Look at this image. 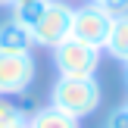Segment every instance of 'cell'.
I'll return each mask as SVG.
<instances>
[{
    "label": "cell",
    "instance_id": "cell-8",
    "mask_svg": "<svg viewBox=\"0 0 128 128\" xmlns=\"http://www.w3.org/2000/svg\"><path fill=\"white\" fill-rule=\"evenodd\" d=\"M28 128H81L78 119L60 112L56 106H41L28 116Z\"/></svg>",
    "mask_w": 128,
    "mask_h": 128
},
{
    "label": "cell",
    "instance_id": "cell-3",
    "mask_svg": "<svg viewBox=\"0 0 128 128\" xmlns=\"http://www.w3.org/2000/svg\"><path fill=\"white\" fill-rule=\"evenodd\" d=\"M72 12H75V6H69L66 0H47L44 12L28 28L34 47H50L53 50L60 41H66L69 31H72Z\"/></svg>",
    "mask_w": 128,
    "mask_h": 128
},
{
    "label": "cell",
    "instance_id": "cell-11",
    "mask_svg": "<svg viewBox=\"0 0 128 128\" xmlns=\"http://www.w3.org/2000/svg\"><path fill=\"white\" fill-rule=\"evenodd\" d=\"M106 128H128V103L125 106H116L106 119Z\"/></svg>",
    "mask_w": 128,
    "mask_h": 128
},
{
    "label": "cell",
    "instance_id": "cell-9",
    "mask_svg": "<svg viewBox=\"0 0 128 128\" xmlns=\"http://www.w3.org/2000/svg\"><path fill=\"white\" fill-rule=\"evenodd\" d=\"M19 119H25L22 106H16L10 97H0V128H10L12 122H19Z\"/></svg>",
    "mask_w": 128,
    "mask_h": 128
},
{
    "label": "cell",
    "instance_id": "cell-2",
    "mask_svg": "<svg viewBox=\"0 0 128 128\" xmlns=\"http://www.w3.org/2000/svg\"><path fill=\"white\" fill-rule=\"evenodd\" d=\"M100 53L103 50L81 44L75 38H66L53 47V66L60 72V78H97Z\"/></svg>",
    "mask_w": 128,
    "mask_h": 128
},
{
    "label": "cell",
    "instance_id": "cell-5",
    "mask_svg": "<svg viewBox=\"0 0 128 128\" xmlns=\"http://www.w3.org/2000/svg\"><path fill=\"white\" fill-rule=\"evenodd\" d=\"M34 56L31 53H0V97H22L34 81Z\"/></svg>",
    "mask_w": 128,
    "mask_h": 128
},
{
    "label": "cell",
    "instance_id": "cell-6",
    "mask_svg": "<svg viewBox=\"0 0 128 128\" xmlns=\"http://www.w3.org/2000/svg\"><path fill=\"white\" fill-rule=\"evenodd\" d=\"M31 47H34L31 31L19 19L6 16L0 22V53H31Z\"/></svg>",
    "mask_w": 128,
    "mask_h": 128
},
{
    "label": "cell",
    "instance_id": "cell-7",
    "mask_svg": "<svg viewBox=\"0 0 128 128\" xmlns=\"http://www.w3.org/2000/svg\"><path fill=\"white\" fill-rule=\"evenodd\" d=\"M103 50L119 62H128V12L122 16H112V25H110V38H106Z\"/></svg>",
    "mask_w": 128,
    "mask_h": 128
},
{
    "label": "cell",
    "instance_id": "cell-12",
    "mask_svg": "<svg viewBox=\"0 0 128 128\" xmlns=\"http://www.w3.org/2000/svg\"><path fill=\"white\" fill-rule=\"evenodd\" d=\"M31 3H38V0H12V6H10V12H16V10H22V6H31Z\"/></svg>",
    "mask_w": 128,
    "mask_h": 128
},
{
    "label": "cell",
    "instance_id": "cell-10",
    "mask_svg": "<svg viewBox=\"0 0 128 128\" xmlns=\"http://www.w3.org/2000/svg\"><path fill=\"white\" fill-rule=\"evenodd\" d=\"M88 3L106 10L110 16H122V12H128V0H88Z\"/></svg>",
    "mask_w": 128,
    "mask_h": 128
},
{
    "label": "cell",
    "instance_id": "cell-1",
    "mask_svg": "<svg viewBox=\"0 0 128 128\" xmlns=\"http://www.w3.org/2000/svg\"><path fill=\"white\" fill-rule=\"evenodd\" d=\"M100 100V84L97 78H56V84L50 88V106H56L60 112L72 119H84L91 112H97Z\"/></svg>",
    "mask_w": 128,
    "mask_h": 128
},
{
    "label": "cell",
    "instance_id": "cell-14",
    "mask_svg": "<svg viewBox=\"0 0 128 128\" xmlns=\"http://www.w3.org/2000/svg\"><path fill=\"white\" fill-rule=\"evenodd\" d=\"M12 6V0H0V10H10Z\"/></svg>",
    "mask_w": 128,
    "mask_h": 128
},
{
    "label": "cell",
    "instance_id": "cell-15",
    "mask_svg": "<svg viewBox=\"0 0 128 128\" xmlns=\"http://www.w3.org/2000/svg\"><path fill=\"white\" fill-rule=\"evenodd\" d=\"M125 81H128V62H125Z\"/></svg>",
    "mask_w": 128,
    "mask_h": 128
},
{
    "label": "cell",
    "instance_id": "cell-13",
    "mask_svg": "<svg viewBox=\"0 0 128 128\" xmlns=\"http://www.w3.org/2000/svg\"><path fill=\"white\" fill-rule=\"evenodd\" d=\"M10 128H28V116H25V119H19V122H12Z\"/></svg>",
    "mask_w": 128,
    "mask_h": 128
},
{
    "label": "cell",
    "instance_id": "cell-4",
    "mask_svg": "<svg viewBox=\"0 0 128 128\" xmlns=\"http://www.w3.org/2000/svg\"><path fill=\"white\" fill-rule=\"evenodd\" d=\"M110 25H112V16L106 10H100L94 3H84V6H75V12H72V31H69V38L103 50L106 38H110Z\"/></svg>",
    "mask_w": 128,
    "mask_h": 128
}]
</instances>
